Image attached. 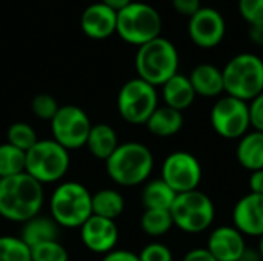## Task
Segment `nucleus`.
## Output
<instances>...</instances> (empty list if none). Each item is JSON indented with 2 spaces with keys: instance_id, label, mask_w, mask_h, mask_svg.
<instances>
[{
  "instance_id": "1",
  "label": "nucleus",
  "mask_w": 263,
  "mask_h": 261,
  "mask_svg": "<svg viewBox=\"0 0 263 261\" xmlns=\"http://www.w3.org/2000/svg\"><path fill=\"white\" fill-rule=\"evenodd\" d=\"M45 202L43 185L26 172L0 178V217L25 223L40 214Z\"/></svg>"
},
{
  "instance_id": "2",
  "label": "nucleus",
  "mask_w": 263,
  "mask_h": 261,
  "mask_svg": "<svg viewBox=\"0 0 263 261\" xmlns=\"http://www.w3.org/2000/svg\"><path fill=\"white\" fill-rule=\"evenodd\" d=\"M154 168V155L148 146L139 142H126L105 162L108 177L120 186H139L145 183Z\"/></svg>"
},
{
  "instance_id": "3",
  "label": "nucleus",
  "mask_w": 263,
  "mask_h": 261,
  "mask_svg": "<svg viewBox=\"0 0 263 261\" xmlns=\"http://www.w3.org/2000/svg\"><path fill=\"white\" fill-rule=\"evenodd\" d=\"M92 194L79 182H63L55 186L49 198L51 218L59 228L80 229L92 215Z\"/></svg>"
},
{
  "instance_id": "4",
  "label": "nucleus",
  "mask_w": 263,
  "mask_h": 261,
  "mask_svg": "<svg viewBox=\"0 0 263 261\" xmlns=\"http://www.w3.org/2000/svg\"><path fill=\"white\" fill-rule=\"evenodd\" d=\"M134 63L137 77L157 88L179 72V52L173 42L160 35L137 48Z\"/></svg>"
},
{
  "instance_id": "5",
  "label": "nucleus",
  "mask_w": 263,
  "mask_h": 261,
  "mask_svg": "<svg viewBox=\"0 0 263 261\" xmlns=\"http://www.w3.org/2000/svg\"><path fill=\"white\" fill-rule=\"evenodd\" d=\"M227 95L250 103L263 92V60L253 52L234 55L222 69Z\"/></svg>"
},
{
  "instance_id": "6",
  "label": "nucleus",
  "mask_w": 263,
  "mask_h": 261,
  "mask_svg": "<svg viewBox=\"0 0 263 261\" xmlns=\"http://www.w3.org/2000/svg\"><path fill=\"white\" fill-rule=\"evenodd\" d=\"M69 169V151L52 138L37 140L25 152V172L40 185L59 183Z\"/></svg>"
},
{
  "instance_id": "7",
  "label": "nucleus",
  "mask_w": 263,
  "mask_h": 261,
  "mask_svg": "<svg viewBox=\"0 0 263 261\" xmlns=\"http://www.w3.org/2000/svg\"><path fill=\"white\" fill-rule=\"evenodd\" d=\"M162 32V17L159 11L143 2H131L117 12L116 34L126 43L142 46Z\"/></svg>"
},
{
  "instance_id": "8",
  "label": "nucleus",
  "mask_w": 263,
  "mask_h": 261,
  "mask_svg": "<svg viewBox=\"0 0 263 261\" xmlns=\"http://www.w3.org/2000/svg\"><path fill=\"white\" fill-rule=\"evenodd\" d=\"M170 212L174 226L186 234H200L206 231L216 218L213 200L199 189L177 194Z\"/></svg>"
},
{
  "instance_id": "9",
  "label": "nucleus",
  "mask_w": 263,
  "mask_h": 261,
  "mask_svg": "<svg viewBox=\"0 0 263 261\" xmlns=\"http://www.w3.org/2000/svg\"><path fill=\"white\" fill-rule=\"evenodd\" d=\"M157 108V88L139 77L123 83L117 94V111L129 125H145Z\"/></svg>"
},
{
  "instance_id": "10",
  "label": "nucleus",
  "mask_w": 263,
  "mask_h": 261,
  "mask_svg": "<svg viewBox=\"0 0 263 261\" xmlns=\"http://www.w3.org/2000/svg\"><path fill=\"white\" fill-rule=\"evenodd\" d=\"M210 122L222 138L239 140L251 128L248 103L231 95L220 97L211 108Z\"/></svg>"
},
{
  "instance_id": "11",
  "label": "nucleus",
  "mask_w": 263,
  "mask_h": 261,
  "mask_svg": "<svg viewBox=\"0 0 263 261\" xmlns=\"http://www.w3.org/2000/svg\"><path fill=\"white\" fill-rule=\"evenodd\" d=\"M49 123L52 140H55L68 151L83 148L92 126L88 114L82 108L74 105L60 106Z\"/></svg>"
},
{
  "instance_id": "12",
  "label": "nucleus",
  "mask_w": 263,
  "mask_h": 261,
  "mask_svg": "<svg viewBox=\"0 0 263 261\" xmlns=\"http://www.w3.org/2000/svg\"><path fill=\"white\" fill-rule=\"evenodd\" d=\"M203 177L200 162L186 151L171 152L162 163L160 178L176 192L183 194L199 189Z\"/></svg>"
},
{
  "instance_id": "13",
  "label": "nucleus",
  "mask_w": 263,
  "mask_h": 261,
  "mask_svg": "<svg viewBox=\"0 0 263 261\" xmlns=\"http://www.w3.org/2000/svg\"><path fill=\"white\" fill-rule=\"evenodd\" d=\"M227 32V23L223 15L211 8L202 6L188 22V34L193 43L203 49L216 48L222 43Z\"/></svg>"
},
{
  "instance_id": "14",
  "label": "nucleus",
  "mask_w": 263,
  "mask_h": 261,
  "mask_svg": "<svg viewBox=\"0 0 263 261\" xmlns=\"http://www.w3.org/2000/svg\"><path fill=\"white\" fill-rule=\"evenodd\" d=\"M80 240L88 251L106 255L116 249L119 242V228L116 220L91 215L80 226Z\"/></svg>"
},
{
  "instance_id": "15",
  "label": "nucleus",
  "mask_w": 263,
  "mask_h": 261,
  "mask_svg": "<svg viewBox=\"0 0 263 261\" xmlns=\"http://www.w3.org/2000/svg\"><path fill=\"white\" fill-rule=\"evenodd\" d=\"M233 226L243 235L262 237L263 235V195L247 194L233 209Z\"/></svg>"
},
{
  "instance_id": "16",
  "label": "nucleus",
  "mask_w": 263,
  "mask_h": 261,
  "mask_svg": "<svg viewBox=\"0 0 263 261\" xmlns=\"http://www.w3.org/2000/svg\"><path fill=\"white\" fill-rule=\"evenodd\" d=\"M206 249L217 261H240L247 252L245 235L234 226H219L211 232Z\"/></svg>"
},
{
  "instance_id": "17",
  "label": "nucleus",
  "mask_w": 263,
  "mask_h": 261,
  "mask_svg": "<svg viewBox=\"0 0 263 261\" xmlns=\"http://www.w3.org/2000/svg\"><path fill=\"white\" fill-rule=\"evenodd\" d=\"M82 32L92 40H105L116 34L117 12L102 2L86 6L80 15Z\"/></svg>"
},
{
  "instance_id": "18",
  "label": "nucleus",
  "mask_w": 263,
  "mask_h": 261,
  "mask_svg": "<svg viewBox=\"0 0 263 261\" xmlns=\"http://www.w3.org/2000/svg\"><path fill=\"white\" fill-rule=\"evenodd\" d=\"M190 82L194 88L196 95L213 98L219 97L222 92H225L223 86V74L222 69L211 63H200L197 65L190 75Z\"/></svg>"
},
{
  "instance_id": "19",
  "label": "nucleus",
  "mask_w": 263,
  "mask_h": 261,
  "mask_svg": "<svg viewBox=\"0 0 263 261\" xmlns=\"http://www.w3.org/2000/svg\"><path fill=\"white\" fill-rule=\"evenodd\" d=\"M196 97L197 95L190 82V77L183 74L177 72L162 85V98L165 102V106L173 108L176 111L182 112L188 109L194 103Z\"/></svg>"
},
{
  "instance_id": "20",
  "label": "nucleus",
  "mask_w": 263,
  "mask_h": 261,
  "mask_svg": "<svg viewBox=\"0 0 263 261\" xmlns=\"http://www.w3.org/2000/svg\"><path fill=\"white\" fill-rule=\"evenodd\" d=\"M236 157L239 165L250 172L263 169V132L253 129L239 138Z\"/></svg>"
},
{
  "instance_id": "21",
  "label": "nucleus",
  "mask_w": 263,
  "mask_h": 261,
  "mask_svg": "<svg viewBox=\"0 0 263 261\" xmlns=\"http://www.w3.org/2000/svg\"><path fill=\"white\" fill-rule=\"evenodd\" d=\"M120 143H119L116 129L106 123H97L91 126L85 146L88 148L92 157L106 162L108 157L117 149Z\"/></svg>"
},
{
  "instance_id": "22",
  "label": "nucleus",
  "mask_w": 263,
  "mask_h": 261,
  "mask_svg": "<svg viewBox=\"0 0 263 261\" xmlns=\"http://www.w3.org/2000/svg\"><path fill=\"white\" fill-rule=\"evenodd\" d=\"M29 248L39 246L42 243L59 240V226L49 217H42L40 214L23 223L18 235Z\"/></svg>"
},
{
  "instance_id": "23",
  "label": "nucleus",
  "mask_w": 263,
  "mask_h": 261,
  "mask_svg": "<svg viewBox=\"0 0 263 261\" xmlns=\"http://www.w3.org/2000/svg\"><path fill=\"white\" fill-rule=\"evenodd\" d=\"M183 114L180 111L168 106H159L145 125L153 135L168 138L176 135L183 128Z\"/></svg>"
},
{
  "instance_id": "24",
  "label": "nucleus",
  "mask_w": 263,
  "mask_h": 261,
  "mask_svg": "<svg viewBox=\"0 0 263 261\" xmlns=\"http://www.w3.org/2000/svg\"><path fill=\"white\" fill-rule=\"evenodd\" d=\"M92 205V215L116 220L125 211V200L123 195L116 189H100L99 192L92 194L91 198Z\"/></svg>"
},
{
  "instance_id": "25",
  "label": "nucleus",
  "mask_w": 263,
  "mask_h": 261,
  "mask_svg": "<svg viewBox=\"0 0 263 261\" xmlns=\"http://www.w3.org/2000/svg\"><path fill=\"white\" fill-rule=\"evenodd\" d=\"M177 194L162 180H151L142 191V203L145 209H162L170 211Z\"/></svg>"
},
{
  "instance_id": "26",
  "label": "nucleus",
  "mask_w": 263,
  "mask_h": 261,
  "mask_svg": "<svg viewBox=\"0 0 263 261\" xmlns=\"http://www.w3.org/2000/svg\"><path fill=\"white\" fill-rule=\"evenodd\" d=\"M174 226L173 217L170 211L162 209H145L140 218V228L142 231L149 237H162L171 231Z\"/></svg>"
},
{
  "instance_id": "27",
  "label": "nucleus",
  "mask_w": 263,
  "mask_h": 261,
  "mask_svg": "<svg viewBox=\"0 0 263 261\" xmlns=\"http://www.w3.org/2000/svg\"><path fill=\"white\" fill-rule=\"evenodd\" d=\"M25 172V152L9 143L0 145V178Z\"/></svg>"
},
{
  "instance_id": "28",
  "label": "nucleus",
  "mask_w": 263,
  "mask_h": 261,
  "mask_svg": "<svg viewBox=\"0 0 263 261\" xmlns=\"http://www.w3.org/2000/svg\"><path fill=\"white\" fill-rule=\"evenodd\" d=\"M39 137L35 129L25 122H15L12 123L6 131V143L12 145L14 148L26 152L37 143Z\"/></svg>"
},
{
  "instance_id": "29",
  "label": "nucleus",
  "mask_w": 263,
  "mask_h": 261,
  "mask_svg": "<svg viewBox=\"0 0 263 261\" xmlns=\"http://www.w3.org/2000/svg\"><path fill=\"white\" fill-rule=\"evenodd\" d=\"M0 261H31V249L20 237L0 235Z\"/></svg>"
},
{
  "instance_id": "30",
  "label": "nucleus",
  "mask_w": 263,
  "mask_h": 261,
  "mask_svg": "<svg viewBox=\"0 0 263 261\" xmlns=\"http://www.w3.org/2000/svg\"><path fill=\"white\" fill-rule=\"evenodd\" d=\"M31 249V261H68L69 255L65 246L59 242H48Z\"/></svg>"
},
{
  "instance_id": "31",
  "label": "nucleus",
  "mask_w": 263,
  "mask_h": 261,
  "mask_svg": "<svg viewBox=\"0 0 263 261\" xmlns=\"http://www.w3.org/2000/svg\"><path fill=\"white\" fill-rule=\"evenodd\" d=\"M59 108L60 106H59L57 100L49 94H37L31 100V111L40 120L51 122L54 118V115L57 114Z\"/></svg>"
},
{
  "instance_id": "32",
  "label": "nucleus",
  "mask_w": 263,
  "mask_h": 261,
  "mask_svg": "<svg viewBox=\"0 0 263 261\" xmlns=\"http://www.w3.org/2000/svg\"><path fill=\"white\" fill-rule=\"evenodd\" d=\"M239 12L250 26L263 23V0H239Z\"/></svg>"
},
{
  "instance_id": "33",
  "label": "nucleus",
  "mask_w": 263,
  "mask_h": 261,
  "mask_svg": "<svg viewBox=\"0 0 263 261\" xmlns=\"http://www.w3.org/2000/svg\"><path fill=\"white\" fill-rule=\"evenodd\" d=\"M140 261H173L171 249L159 242L148 243L139 254Z\"/></svg>"
},
{
  "instance_id": "34",
  "label": "nucleus",
  "mask_w": 263,
  "mask_h": 261,
  "mask_svg": "<svg viewBox=\"0 0 263 261\" xmlns=\"http://www.w3.org/2000/svg\"><path fill=\"white\" fill-rule=\"evenodd\" d=\"M250 122L254 131L263 132V92L254 97L250 103Z\"/></svg>"
},
{
  "instance_id": "35",
  "label": "nucleus",
  "mask_w": 263,
  "mask_h": 261,
  "mask_svg": "<svg viewBox=\"0 0 263 261\" xmlns=\"http://www.w3.org/2000/svg\"><path fill=\"white\" fill-rule=\"evenodd\" d=\"M173 2V8L182 14V15H194L200 8H202V3L200 0H171Z\"/></svg>"
},
{
  "instance_id": "36",
  "label": "nucleus",
  "mask_w": 263,
  "mask_h": 261,
  "mask_svg": "<svg viewBox=\"0 0 263 261\" xmlns=\"http://www.w3.org/2000/svg\"><path fill=\"white\" fill-rule=\"evenodd\" d=\"M102 261H140V258H139V254H134L131 251L114 249V251L108 252L106 255H103Z\"/></svg>"
},
{
  "instance_id": "37",
  "label": "nucleus",
  "mask_w": 263,
  "mask_h": 261,
  "mask_svg": "<svg viewBox=\"0 0 263 261\" xmlns=\"http://www.w3.org/2000/svg\"><path fill=\"white\" fill-rule=\"evenodd\" d=\"M182 261H217L206 248H196L185 254Z\"/></svg>"
},
{
  "instance_id": "38",
  "label": "nucleus",
  "mask_w": 263,
  "mask_h": 261,
  "mask_svg": "<svg viewBox=\"0 0 263 261\" xmlns=\"http://www.w3.org/2000/svg\"><path fill=\"white\" fill-rule=\"evenodd\" d=\"M248 185H250V192L263 195V169L251 172Z\"/></svg>"
},
{
  "instance_id": "39",
  "label": "nucleus",
  "mask_w": 263,
  "mask_h": 261,
  "mask_svg": "<svg viewBox=\"0 0 263 261\" xmlns=\"http://www.w3.org/2000/svg\"><path fill=\"white\" fill-rule=\"evenodd\" d=\"M248 35L253 43H256L257 46H263V23L251 25L248 29Z\"/></svg>"
},
{
  "instance_id": "40",
  "label": "nucleus",
  "mask_w": 263,
  "mask_h": 261,
  "mask_svg": "<svg viewBox=\"0 0 263 261\" xmlns=\"http://www.w3.org/2000/svg\"><path fill=\"white\" fill-rule=\"evenodd\" d=\"M103 5H106L108 8L114 9L116 12H119L120 9H123L125 6H128L133 0H100Z\"/></svg>"
},
{
  "instance_id": "41",
  "label": "nucleus",
  "mask_w": 263,
  "mask_h": 261,
  "mask_svg": "<svg viewBox=\"0 0 263 261\" xmlns=\"http://www.w3.org/2000/svg\"><path fill=\"white\" fill-rule=\"evenodd\" d=\"M259 254H260V257H262V261H263V235L260 237V246H259Z\"/></svg>"
}]
</instances>
